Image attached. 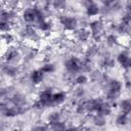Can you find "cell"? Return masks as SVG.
I'll return each mask as SVG.
<instances>
[{
	"mask_svg": "<svg viewBox=\"0 0 131 131\" xmlns=\"http://www.w3.org/2000/svg\"><path fill=\"white\" fill-rule=\"evenodd\" d=\"M117 61L120 66H122L123 70H129L130 68V57L129 53L127 50H122L118 55H117Z\"/></svg>",
	"mask_w": 131,
	"mask_h": 131,
	"instance_id": "1",
	"label": "cell"
},
{
	"mask_svg": "<svg viewBox=\"0 0 131 131\" xmlns=\"http://www.w3.org/2000/svg\"><path fill=\"white\" fill-rule=\"evenodd\" d=\"M99 11H100V8H99V6H98L95 2H87V3H86V6H85V13H86V15L89 16L90 18H91V17L98 16Z\"/></svg>",
	"mask_w": 131,
	"mask_h": 131,
	"instance_id": "2",
	"label": "cell"
},
{
	"mask_svg": "<svg viewBox=\"0 0 131 131\" xmlns=\"http://www.w3.org/2000/svg\"><path fill=\"white\" fill-rule=\"evenodd\" d=\"M44 76H45V74H43L40 69H36L31 72L29 79L33 85H40L44 80Z\"/></svg>",
	"mask_w": 131,
	"mask_h": 131,
	"instance_id": "3",
	"label": "cell"
},
{
	"mask_svg": "<svg viewBox=\"0 0 131 131\" xmlns=\"http://www.w3.org/2000/svg\"><path fill=\"white\" fill-rule=\"evenodd\" d=\"M66 99H67V93L64 91H57V92L52 93L51 101L54 105H60L64 103Z\"/></svg>",
	"mask_w": 131,
	"mask_h": 131,
	"instance_id": "4",
	"label": "cell"
},
{
	"mask_svg": "<svg viewBox=\"0 0 131 131\" xmlns=\"http://www.w3.org/2000/svg\"><path fill=\"white\" fill-rule=\"evenodd\" d=\"M88 76L84 73H79L77 75H75L74 77V83L77 85V86H83L85 85L87 82H88Z\"/></svg>",
	"mask_w": 131,
	"mask_h": 131,
	"instance_id": "5",
	"label": "cell"
},
{
	"mask_svg": "<svg viewBox=\"0 0 131 131\" xmlns=\"http://www.w3.org/2000/svg\"><path fill=\"white\" fill-rule=\"evenodd\" d=\"M129 122V115L124 114V113H120L119 115H117L116 117V125L118 126H126Z\"/></svg>",
	"mask_w": 131,
	"mask_h": 131,
	"instance_id": "6",
	"label": "cell"
},
{
	"mask_svg": "<svg viewBox=\"0 0 131 131\" xmlns=\"http://www.w3.org/2000/svg\"><path fill=\"white\" fill-rule=\"evenodd\" d=\"M40 70H41V72L43 74H52V73L55 72V66L50 61L44 62L42 64V67L40 68Z\"/></svg>",
	"mask_w": 131,
	"mask_h": 131,
	"instance_id": "7",
	"label": "cell"
}]
</instances>
